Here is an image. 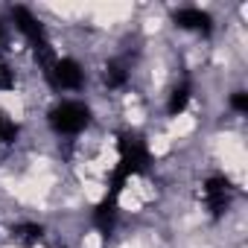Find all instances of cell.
<instances>
[{"label":"cell","mask_w":248,"mask_h":248,"mask_svg":"<svg viewBox=\"0 0 248 248\" xmlns=\"http://www.w3.org/2000/svg\"><path fill=\"white\" fill-rule=\"evenodd\" d=\"M15 85V79H12V70L6 67V64H0V91H9Z\"/></svg>","instance_id":"obj_12"},{"label":"cell","mask_w":248,"mask_h":248,"mask_svg":"<svg viewBox=\"0 0 248 248\" xmlns=\"http://www.w3.org/2000/svg\"><path fill=\"white\" fill-rule=\"evenodd\" d=\"M231 105H233L236 111H248V93H242V91L233 93V96H231Z\"/></svg>","instance_id":"obj_13"},{"label":"cell","mask_w":248,"mask_h":248,"mask_svg":"<svg viewBox=\"0 0 248 248\" xmlns=\"http://www.w3.org/2000/svg\"><path fill=\"white\" fill-rule=\"evenodd\" d=\"M50 85L56 88H67V91H76L82 85V67L73 62V59H56L53 70L47 73Z\"/></svg>","instance_id":"obj_3"},{"label":"cell","mask_w":248,"mask_h":248,"mask_svg":"<svg viewBox=\"0 0 248 248\" xmlns=\"http://www.w3.org/2000/svg\"><path fill=\"white\" fill-rule=\"evenodd\" d=\"M12 18H15V24H18V30L30 38V44L32 47H38V44H44L47 41V35H44V27L30 15V9H24V6H15L12 9Z\"/></svg>","instance_id":"obj_5"},{"label":"cell","mask_w":248,"mask_h":248,"mask_svg":"<svg viewBox=\"0 0 248 248\" xmlns=\"http://www.w3.org/2000/svg\"><path fill=\"white\" fill-rule=\"evenodd\" d=\"M187 102H190V85H181V88H175L172 91V96H170V105H167V111L175 117V114H181L184 108H187Z\"/></svg>","instance_id":"obj_8"},{"label":"cell","mask_w":248,"mask_h":248,"mask_svg":"<svg viewBox=\"0 0 248 248\" xmlns=\"http://www.w3.org/2000/svg\"><path fill=\"white\" fill-rule=\"evenodd\" d=\"M114 222H117V199L105 196V199L99 202V207L93 210V225H96L102 233H108V231L114 228Z\"/></svg>","instance_id":"obj_7"},{"label":"cell","mask_w":248,"mask_h":248,"mask_svg":"<svg viewBox=\"0 0 248 248\" xmlns=\"http://www.w3.org/2000/svg\"><path fill=\"white\" fill-rule=\"evenodd\" d=\"M15 135H18V126H15V123H9L6 117H0V140H3V143H12Z\"/></svg>","instance_id":"obj_10"},{"label":"cell","mask_w":248,"mask_h":248,"mask_svg":"<svg viewBox=\"0 0 248 248\" xmlns=\"http://www.w3.org/2000/svg\"><path fill=\"white\" fill-rule=\"evenodd\" d=\"M175 24L181 30H199V32H210V15L202 9H178L175 12Z\"/></svg>","instance_id":"obj_6"},{"label":"cell","mask_w":248,"mask_h":248,"mask_svg":"<svg viewBox=\"0 0 248 248\" xmlns=\"http://www.w3.org/2000/svg\"><path fill=\"white\" fill-rule=\"evenodd\" d=\"M117 149H120V167L111 172V190H108L111 199L120 196L123 184H126L132 175L146 172V170H149V161H152V158H149V149H146V143H143V138H140V135H132V132H123V135H120Z\"/></svg>","instance_id":"obj_1"},{"label":"cell","mask_w":248,"mask_h":248,"mask_svg":"<svg viewBox=\"0 0 248 248\" xmlns=\"http://www.w3.org/2000/svg\"><path fill=\"white\" fill-rule=\"evenodd\" d=\"M18 236L24 239V242H35V239H41V225H21L18 228Z\"/></svg>","instance_id":"obj_11"},{"label":"cell","mask_w":248,"mask_h":248,"mask_svg":"<svg viewBox=\"0 0 248 248\" xmlns=\"http://www.w3.org/2000/svg\"><path fill=\"white\" fill-rule=\"evenodd\" d=\"M91 123V111L82 102H62L50 111V126L62 135H76Z\"/></svg>","instance_id":"obj_2"},{"label":"cell","mask_w":248,"mask_h":248,"mask_svg":"<svg viewBox=\"0 0 248 248\" xmlns=\"http://www.w3.org/2000/svg\"><path fill=\"white\" fill-rule=\"evenodd\" d=\"M105 82L111 85V88H120L123 82H126V70H123V64H108V70H105Z\"/></svg>","instance_id":"obj_9"},{"label":"cell","mask_w":248,"mask_h":248,"mask_svg":"<svg viewBox=\"0 0 248 248\" xmlns=\"http://www.w3.org/2000/svg\"><path fill=\"white\" fill-rule=\"evenodd\" d=\"M204 199H207L210 213H213V216H222L225 207H228V202H231V181H228L225 175L207 178V184H204Z\"/></svg>","instance_id":"obj_4"}]
</instances>
